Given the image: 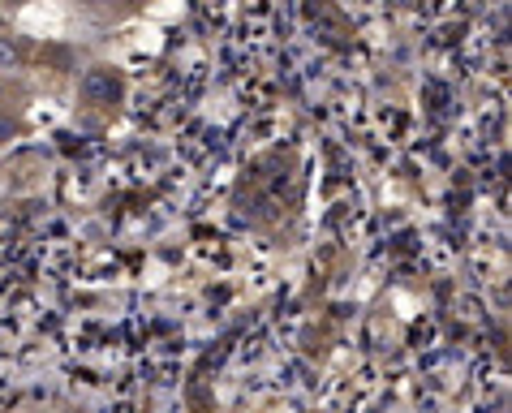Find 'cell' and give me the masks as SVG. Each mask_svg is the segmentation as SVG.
<instances>
[{
  "mask_svg": "<svg viewBox=\"0 0 512 413\" xmlns=\"http://www.w3.org/2000/svg\"><path fill=\"white\" fill-rule=\"evenodd\" d=\"M82 91H87V95H117V82H112V74H91L87 82H82Z\"/></svg>",
  "mask_w": 512,
  "mask_h": 413,
  "instance_id": "cell-1",
  "label": "cell"
},
{
  "mask_svg": "<svg viewBox=\"0 0 512 413\" xmlns=\"http://www.w3.org/2000/svg\"><path fill=\"white\" fill-rule=\"evenodd\" d=\"M26 56V48L18 44V39H9V35H0V65H18Z\"/></svg>",
  "mask_w": 512,
  "mask_h": 413,
  "instance_id": "cell-2",
  "label": "cell"
}]
</instances>
